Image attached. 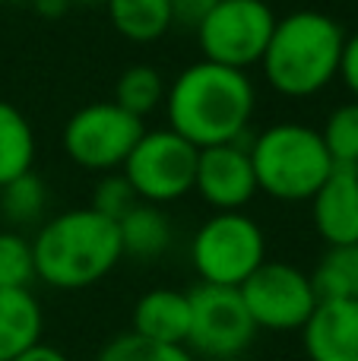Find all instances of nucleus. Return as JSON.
Returning <instances> with one entry per match:
<instances>
[{"mask_svg":"<svg viewBox=\"0 0 358 361\" xmlns=\"http://www.w3.org/2000/svg\"><path fill=\"white\" fill-rule=\"evenodd\" d=\"M162 111L165 127L197 149L241 143L257 111V89L247 70L200 57L168 82Z\"/></svg>","mask_w":358,"mask_h":361,"instance_id":"obj_1","label":"nucleus"},{"mask_svg":"<svg viewBox=\"0 0 358 361\" xmlns=\"http://www.w3.org/2000/svg\"><path fill=\"white\" fill-rule=\"evenodd\" d=\"M32 254L38 282L57 292L99 286L124 260L118 222L92 206H76L44 219L32 235Z\"/></svg>","mask_w":358,"mask_h":361,"instance_id":"obj_2","label":"nucleus"},{"mask_svg":"<svg viewBox=\"0 0 358 361\" xmlns=\"http://www.w3.org/2000/svg\"><path fill=\"white\" fill-rule=\"evenodd\" d=\"M346 32L330 13L292 10L276 16L273 35L260 57L266 86L283 99H314L340 80Z\"/></svg>","mask_w":358,"mask_h":361,"instance_id":"obj_3","label":"nucleus"},{"mask_svg":"<svg viewBox=\"0 0 358 361\" xmlns=\"http://www.w3.org/2000/svg\"><path fill=\"white\" fill-rule=\"evenodd\" d=\"M257 175V190L279 203H308L333 171L323 137L302 121L270 124L247 146Z\"/></svg>","mask_w":358,"mask_h":361,"instance_id":"obj_4","label":"nucleus"},{"mask_svg":"<svg viewBox=\"0 0 358 361\" xmlns=\"http://www.w3.org/2000/svg\"><path fill=\"white\" fill-rule=\"evenodd\" d=\"M266 260V235L245 209L213 212L190 238V267L209 286L238 288Z\"/></svg>","mask_w":358,"mask_h":361,"instance_id":"obj_5","label":"nucleus"},{"mask_svg":"<svg viewBox=\"0 0 358 361\" xmlns=\"http://www.w3.org/2000/svg\"><path fill=\"white\" fill-rule=\"evenodd\" d=\"M143 130L146 121L124 111L118 102H89L67 118L61 146L76 169L105 175V171H121Z\"/></svg>","mask_w":358,"mask_h":361,"instance_id":"obj_6","label":"nucleus"},{"mask_svg":"<svg viewBox=\"0 0 358 361\" xmlns=\"http://www.w3.org/2000/svg\"><path fill=\"white\" fill-rule=\"evenodd\" d=\"M276 25V13L266 0H216L194 25L200 54L235 70L260 63Z\"/></svg>","mask_w":358,"mask_h":361,"instance_id":"obj_7","label":"nucleus"},{"mask_svg":"<svg viewBox=\"0 0 358 361\" xmlns=\"http://www.w3.org/2000/svg\"><path fill=\"white\" fill-rule=\"evenodd\" d=\"M197 156H200V149L184 137H178L175 130H168V127L149 130L146 127L143 137L137 140V146L127 156V162L121 165V171L143 203L168 206L194 190Z\"/></svg>","mask_w":358,"mask_h":361,"instance_id":"obj_8","label":"nucleus"},{"mask_svg":"<svg viewBox=\"0 0 358 361\" xmlns=\"http://www.w3.org/2000/svg\"><path fill=\"white\" fill-rule=\"evenodd\" d=\"M190 298V333L184 349L194 358L206 361H235L245 355L257 336L251 314L241 301L238 288L200 282L187 292Z\"/></svg>","mask_w":358,"mask_h":361,"instance_id":"obj_9","label":"nucleus"},{"mask_svg":"<svg viewBox=\"0 0 358 361\" xmlns=\"http://www.w3.org/2000/svg\"><path fill=\"white\" fill-rule=\"evenodd\" d=\"M254 326L266 333H302L317 307L314 282L292 263L264 260L238 286Z\"/></svg>","mask_w":358,"mask_h":361,"instance_id":"obj_10","label":"nucleus"},{"mask_svg":"<svg viewBox=\"0 0 358 361\" xmlns=\"http://www.w3.org/2000/svg\"><path fill=\"white\" fill-rule=\"evenodd\" d=\"M194 190L200 193L203 203L213 206V212L245 209L260 193L251 152H247L245 140L241 143H222V146L200 149Z\"/></svg>","mask_w":358,"mask_h":361,"instance_id":"obj_11","label":"nucleus"},{"mask_svg":"<svg viewBox=\"0 0 358 361\" xmlns=\"http://www.w3.org/2000/svg\"><path fill=\"white\" fill-rule=\"evenodd\" d=\"M317 235L327 247L333 244H358V169L333 165L317 193L308 200Z\"/></svg>","mask_w":358,"mask_h":361,"instance_id":"obj_12","label":"nucleus"},{"mask_svg":"<svg viewBox=\"0 0 358 361\" xmlns=\"http://www.w3.org/2000/svg\"><path fill=\"white\" fill-rule=\"evenodd\" d=\"M308 361H358V301L321 298L302 326Z\"/></svg>","mask_w":358,"mask_h":361,"instance_id":"obj_13","label":"nucleus"},{"mask_svg":"<svg viewBox=\"0 0 358 361\" xmlns=\"http://www.w3.org/2000/svg\"><path fill=\"white\" fill-rule=\"evenodd\" d=\"M137 336L162 345H184L190 333V298L178 288H149L133 305Z\"/></svg>","mask_w":358,"mask_h":361,"instance_id":"obj_14","label":"nucleus"},{"mask_svg":"<svg viewBox=\"0 0 358 361\" xmlns=\"http://www.w3.org/2000/svg\"><path fill=\"white\" fill-rule=\"evenodd\" d=\"M44 311L32 288H0V361H13L42 343Z\"/></svg>","mask_w":358,"mask_h":361,"instance_id":"obj_15","label":"nucleus"},{"mask_svg":"<svg viewBox=\"0 0 358 361\" xmlns=\"http://www.w3.org/2000/svg\"><path fill=\"white\" fill-rule=\"evenodd\" d=\"M118 231L124 257L140 263L159 260L175 241V225H171L168 212L156 203H143V200L118 219Z\"/></svg>","mask_w":358,"mask_h":361,"instance_id":"obj_16","label":"nucleus"},{"mask_svg":"<svg viewBox=\"0 0 358 361\" xmlns=\"http://www.w3.org/2000/svg\"><path fill=\"white\" fill-rule=\"evenodd\" d=\"M105 13L114 32L133 44H152L175 25L168 0H105Z\"/></svg>","mask_w":358,"mask_h":361,"instance_id":"obj_17","label":"nucleus"},{"mask_svg":"<svg viewBox=\"0 0 358 361\" xmlns=\"http://www.w3.org/2000/svg\"><path fill=\"white\" fill-rule=\"evenodd\" d=\"M38 140L32 121L13 102L0 99V187L35 169Z\"/></svg>","mask_w":358,"mask_h":361,"instance_id":"obj_18","label":"nucleus"},{"mask_svg":"<svg viewBox=\"0 0 358 361\" xmlns=\"http://www.w3.org/2000/svg\"><path fill=\"white\" fill-rule=\"evenodd\" d=\"M48 184L38 175L35 169L25 171V175L13 178L10 184L0 187V222H6V228H38L44 222V212H48Z\"/></svg>","mask_w":358,"mask_h":361,"instance_id":"obj_19","label":"nucleus"},{"mask_svg":"<svg viewBox=\"0 0 358 361\" xmlns=\"http://www.w3.org/2000/svg\"><path fill=\"white\" fill-rule=\"evenodd\" d=\"M317 298L358 301V244H333L311 273Z\"/></svg>","mask_w":358,"mask_h":361,"instance_id":"obj_20","label":"nucleus"},{"mask_svg":"<svg viewBox=\"0 0 358 361\" xmlns=\"http://www.w3.org/2000/svg\"><path fill=\"white\" fill-rule=\"evenodd\" d=\"M165 89H168V82H165L162 70H156L152 63H130L121 70L118 82H114L111 102H118L124 111L146 121L156 108H162Z\"/></svg>","mask_w":358,"mask_h":361,"instance_id":"obj_21","label":"nucleus"},{"mask_svg":"<svg viewBox=\"0 0 358 361\" xmlns=\"http://www.w3.org/2000/svg\"><path fill=\"white\" fill-rule=\"evenodd\" d=\"M35 279L32 238L25 231L0 225V288H32Z\"/></svg>","mask_w":358,"mask_h":361,"instance_id":"obj_22","label":"nucleus"},{"mask_svg":"<svg viewBox=\"0 0 358 361\" xmlns=\"http://www.w3.org/2000/svg\"><path fill=\"white\" fill-rule=\"evenodd\" d=\"M323 146H327L333 165H355L358 169V102L336 105L321 127Z\"/></svg>","mask_w":358,"mask_h":361,"instance_id":"obj_23","label":"nucleus"},{"mask_svg":"<svg viewBox=\"0 0 358 361\" xmlns=\"http://www.w3.org/2000/svg\"><path fill=\"white\" fill-rule=\"evenodd\" d=\"M95 361H197L184 345H162L137 336V333H118L99 349Z\"/></svg>","mask_w":358,"mask_h":361,"instance_id":"obj_24","label":"nucleus"},{"mask_svg":"<svg viewBox=\"0 0 358 361\" xmlns=\"http://www.w3.org/2000/svg\"><path fill=\"white\" fill-rule=\"evenodd\" d=\"M137 203H140V197L130 187V180L124 178V171H105V175L95 180L92 200H89V206H92L95 212L114 219V222H118L124 212H130V206H137Z\"/></svg>","mask_w":358,"mask_h":361,"instance_id":"obj_25","label":"nucleus"},{"mask_svg":"<svg viewBox=\"0 0 358 361\" xmlns=\"http://www.w3.org/2000/svg\"><path fill=\"white\" fill-rule=\"evenodd\" d=\"M340 80H342V86L352 92V99L358 102V32L355 35H346V44H342Z\"/></svg>","mask_w":358,"mask_h":361,"instance_id":"obj_26","label":"nucleus"},{"mask_svg":"<svg viewBox=\"0 0 358 361\" xmlns=\"http://www.w3.org/2000/svg\"><path fill=\"white\" fill-rule=\"evenodd\" d=\"M168 4H171V13H175V23H184L194 29L216 0H168Z\"/></svg>","mask_w":358,"mask_h":361,"instance_id":"obj_27","label":"nucleus"},{"mask_svg":"<svg viewBox=\"0 0 358 361\" xmlns=\"http://www.w3.org/2000/svg\"><path fill=\"white\" fill-rule=\"evenodd\" d=\"M13 361H70V358H67V352H63V349H57V345H48L42 339V343H35L32 349H25L23 355H16Z\"/></svg>","mask_w":358,"mask_h":361,"instance_id":"obj_28","label":"nucleus"},{"mask_svg":"<svg viewBox=\"0 0 358 361\" xmlns=\"http://www.w3.org/2000/svg\"><path fill=\"white\" fill-rule=\"evenodd\" d=\"M32 10L38 13V16H44V19H61V16H67L73 6H70V0H32Z\"/></svg>","mask_w":358,"mask_h":361,"instance_id":"obj_29","label":"nucleus"},{"mask_svg":"<svg viewBox=\"0 0 358 361\" xmlns=\"http://www.w3.org/2000/svg\"><path fill=\"white\" fill-rule=\"evenodd\" d=\"M70 6H82V10H92V6H105V0H70Z\"/></svg>","mask_w":358,"mask_h":361,"instance_id":"obj_30","label":"nucleus"},{"mask_svg":"<svg viewBox=\"0 0 358 361\" xmlns=\"http://www.w3.org/2000/svg\"><path fill=\"white\" fill-rule=\"evenodd\" d=\"M0 4H10V6H29L32 0H0Z\"/></svg>","mask_w":358,"mask_h":361,"instance_id":"obj_31","label":"nucleus"}]
</instances>
